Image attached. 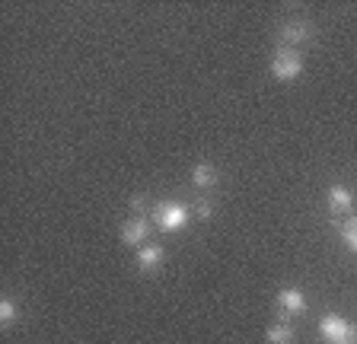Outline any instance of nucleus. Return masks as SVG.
I'll return each mask as SVG.
<instances>
[{
    "mask_svg": "<svg viewBox=\"0 0 357 344\" xmlns=\"http://www.w3.org/2000/svg\"><path fill=\"white\" fill-rule=\"evenodd\" d=\"M326 204L332 214H348V210L354 208V191H351L348 185H332L326 195Z\"/></svg>",
    "mask_w": 357,
    "mask_h": 344,
    "instance_id": "obj_6",
    "label": "nucleus"
},
{
    "mask_svg": "<svg viewBox=\"0 0 357 344\" xmlns=\"http://www.w3.org/2000/svg\"><path fill=\"white\" fill-rule=\"evenodd\" d=\"M131 214H134V217H144V214H147V198H144V195L131 198Z\"/></svg>",
    "mask_w": 357,
    "mask_h": 344,
    "instance_id": "obj_14",
    "label": "nucleus"
},
{
    "mask_svg": "<svg viewBox=\"0 0 357 344\" xmlns=\"http://www.w3.org/2000/svg\"><path fill=\"white\" fill-rule=\"evenodd\" d=\"M312 23H306V19H287V23L278 29V38H281V45H303V42H310L312 38Z\"/></svg>",
    "mask_w": 357,
    "mask_h": 344,
    "instance_id": "obj_5",
    "label": "nucleus"
},
{
    "mask_svg": "<svg viewBox=\"0 0 357 344\" xmlns=\"http://www.w3.org/2000/svg\"><path fill=\"white\" fill-rule=\"evenodd\" d=\"M319 335L326 344H357V325L338 313H326L319 319Z\"/></svg>",
    "mask_w": 357,
    "mask_h": 344,
    "instance_id": "obj_2",
    "label": "nucleus"
},
{
    "mask_svg": "<svg viewBox=\"0 0 357 344\" xmlns=\"http://www.w3.org/2000/svg\"><path fill=\"white\" fill-rule=\"evenodd\" d=\"M150 220L156 224V230L163 233H178L192 224V208L182 201H160L150 210Z\"/></svg>",
    "mask_w": 357,
    "mask_h": 344,
    "instance_id": "obj_1",
    "label": "nucleus"
},
{
    "mask_svg": "<svg viewBox=\"0 0 357 344\" xmlns=\"http://www.w3.org/2000/svg\"><path fill=\"white\" fill-rule=\"evenodd\" d=\"M268 70H271V77H275V80H281V83L297 80V77L303 74V54H300L297 48L281 45L275 52V58H271V64H268Z\"/></svg>",
    "mask_w": 357,
    "mask_h": 344,
    "instance_id": "obj_3",
    "label": "nucleus"
},
{
    "mask_svg": "<svg viewBox=\"0 0 357 344\" xmlns=\"http://www.w3.org/2000/svg\"><path fill=\"white\" fill-rule=\"evenodd\" d=\"M278 306H281L284 315H300L306 309V297L300 287H284L281 293H278Z\"/></svg>",
    "mask_w": 357,
    "mask_h": 344,
    "instance_id": "obj_7",
    "label": "nucleus"
},
{
    "mask_svg": "<svg viewBox=\"0 0 357 344\" xmlns=\"http://www.w3.org/2000/svg\"><path fill=\"white\" fill-rule=\"evenodd\" d=\"M150 233H153V220H147V217H128L125 224H121V242H125V246H131V249H141V246H147Z\"/></svg>",
    "mask_w": 357,
    "mask_h": 344,
    "instance_id": "obj_4",
    "label": "nucleus"
},
{
    "mask_svg": "<svg viewBox=\"0 0 357 344\" xmlns=\"http://www.w3.org/2000/svg\"><path fill=\"white\" fill-rule=\"evenodd\" d=\"M192 185L198 191H211L217 185V166L208 163V159H201V163L192 166Z\"/></svg>",
    "mask_w": 357,
    "mask_h": 344,
    "instance_id": "obj_8",
    "label": "nucleus"
},
{
    "mask_svg": "<svg viewBox=\"0 0 357 344\" xmlns=\"http://www.w3.org/2000/svg\"><path fill=\"white\" fill-rule=\"evenodd\" d=\"M342 242L357 255V217H348L342 224Z\"/></svg>",
    "mask_w": 357,
    "mask_h": 344,
    "instance_id": "obj_11",
    "label": "nucleus"
},
{
    "mask_svg": "<svg viewBox=\"0 0 357 344\" xmlns=\"http://www.w3.org/2000/svg\"><path fill=\"white\" fill-rule=\"evenodd\" d=\"M13 322H16V303L10 297H3V299H0V325H3V329H10Z\"/></svg>",
    "mask_w": 357,
    "mask_h": 344,
    "instance_id": "obj_12",
    "label": "nucleus"
},
{
    "mask_svg": "<svg viewBox=\"0 0 357 344\" xmlns=\"http://www.w3.org/2000/svg\"><path fill=\"white\" fill-rule=\"evenodd\" d=\"M192 214H195L198 220H211V217H214V204H211L208 198H201V201L192 208Z\"/></svg>",
    "mask_w": 357,
    "mask_h": 344,
    "instance_id": "obj_13",
    "label": "nucleus"
},
{
    "mask_svg": "<svg viewBox=\"0 0 357 344\" xmlns=\"http://www.w3.org/2000/svg\"><path fill=\"white\" fill-rule=\"evenodd\" d=\"M268 344H294V329H290L287 322H275V325H268Z\"/></svg>",
    "mask_w": 357,
    "mask_h": 344,
    "instance_id": "obj_10",
    "label": "nucleus"
},
{
    "mask_svg": "<svg viewBox=\"0 0 357 344\" xmlns=\"http://www.w3.org/2000/svg\"><path fill=\"white\" fill-rule=\"evenodd\" d=\"M163 258H166V252H163V246H156V242H147V246L137 249V268L147 271V274L160 268V265H163Z\"/></svg>",
    "mask_w": 357,
    "mask_h": 344,
    "instance_id": "obj_9",
    "label": "nucleus"
}]
</instances>
